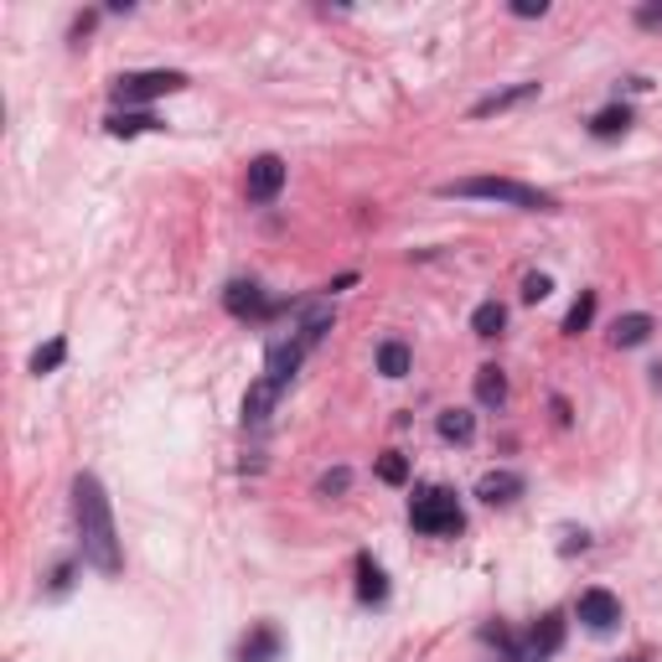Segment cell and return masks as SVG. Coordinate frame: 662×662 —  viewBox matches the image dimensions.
I'll list each match as a JSON object with an SVG mask.
<instances>
[{
    "label": "cell",
    "instance_id": "cell-5",
    "mask_svg": "<svg viewBox=\"0 0 662 662\" xmlns=\"http://www.w3.org/2000/svg\"><path fill=\"white\" fill-rule=\"evenodd\" d=\"M285 187V161L280 156H254L249 161V176H244V192L249 203H275Z\"/></svg>",
    "mask_w": 662,
    "mask_h": 662
},
{
    "label": "cell",
    "instance_id": "cell-10",
    "mask_svg": "<svg viewBox=\"0 0 662 662\" xmlns=\"http://www.w3.org/2000/svg\"><path fill=\"white\" fill-rule=\"evenodd\" d=\"M559 647H565V616L549 611V616H544V621L534 627V637H528V652H534V662H538V658H554Z\"/></svg>",
    "mask_w": 662,
    "mask_h": 662
},
{
    "label": "cell",
    "instance_id": "cell-28",
    "mask_svg": "<svg viewBox=\"0 0 662 662\" xmlns=\"http://www.w3.org/2000/svg\"><path fill=\"white\" fill-rule=\"evenodd\" d=\"M549 6L544 0H513V17H544Z\"/></svg>",
    "mask_w": 662,
    "mask_h": 662
},
{
    "label": "cell",
    "instance_id": "cell-26",
    "mask_svg": "<svg viewBox=\"0 0 662 662\" xmlns=\"http://www.w3.org/2000/svg\"><path fill=\"white\" fill-rule=\"evenodd\" d=\"M379 476L389 482V487H404V482H410V461L399 456V451H389V456L379 461Z\"/></svg>",
    "mask_w": 662,
    "mask_h": 662
},
{
    "label": "cell",
    "instance_id": "cell-23",
    "mask_svg": "<svg viewBox=\"0 0 662 662\" xmlns=\"http://www.w3.org/2000/svg\"><path fill=\"white\" fill-rule=\"evenodd\" d=\"M472 430H476V420L466 410H445L441 414V435H445V441H472Z\"/></svg>",
    "mask_w": 662,
    "mask_h": 662
},
{
    "label": "cell",
    "instance_id": "cell-8",
    "mask_svg": "<svg viewBox=\"0 0 662 662\" xmlns=\"http://www.w3.org/2000/svg\"><path fill=\"white\" fill-rule=\"evenodd\" d=\"M280 394H285V389H280L275 379H259V383H254L249 394H244V425H265L269 414H275V404H280Z\"/></svg>",
    "mask_w": 662,
    "mask_h": 662
},
{
    "label": "cell",
    "instance_id": "cell-3",
    "mask_svg": "<svg viewBox=\"0 0 662 662\" xmlns=\"http://www.w3.org/2000/svg\"><path fill=\"white\" fill-rule=\"evenodd\" d=\"M410 523L420 528V534H461V507H456V492H445V487H425V492H414V503H410Z\"/></svg>",
    "mask_w": 662,
    "mask_h": 662
},
{
    "label": "cell",
    "instance_id": "cell-31",
    "mask_svg": "<svg viewBox=\"0 0 662 662\" xmlns=\"http://www.w3.org/2000/svg\"><path fill=\"white\" fill-rule=\"evenodd\" d=\"M631 662H642V658H631Z\"/></svg>",
    "mask_w": 662,
    "mask_h": 662
},
{
    "label": "cell",
    "instance_id": "cell-11",
    "mask_svg": "<svg viewBox=\"0 0 662 662\" xmlns=\"http://www.w3.org/2000/svg\"><path fill=\"white\" fill-rule=\"evenodd\" d=\"M476 497L482 503H513V497H523V476L518 472H487L482 482H476Z\"/></svg>",
    "mask_w": 662,
    "mask_h": 662
},
{
    "label": "cell",
    "instance_id": "cell-27",
    "mask_svg": "<svg viewBox=\"0 0 662 662\" xmlns=\"http://www.w3.org/2000/svg\"><path fill=\"white\" fill-rule=\"evenodd\" d=\"M549 290H554L549 275H528V280H523V300H544Z\"/></svg>",
    "mask_w": 662,
    "mask_h": 662
},
{
    "label": "cell",
    "instance_id": "cell-15",
    "mask_svg": "<svg viewBox=\"0 0 662 662\" xmlns=\"http://www.w3.org/2000/svg\"><path fill=\"white\" fill-rule=\"evenodd\" d=\"M358 596H363L368 606H379V600L389 596V580H383V569L373 565L368 554H363V559H358Z\"/></svg>",
    "mask_w": 662,
    "mask_h": 662
},
{
    "label": "cell",
    "instance_id": "cell-19",
    "mask_svg": "<svg viewBox=\"0 0 662 662\" xmlns=\"http://www.w3.org/2000/svg\"><path fill=\"white\" fill-rule=\"evenodd\" d=\"M331 327V306H306V311H300V342H306V348H316V342H321V331Z\"/></svg>",
    "mask_w": 662,
    "mask_h": 662
},
{
    "label": "cell",
    "instance_id": "cell-13",
    "mask_svg": "<svg viewBox=\"0 0 662 662\" xmlns=\"http://www.w3.org/2000/svg\"><path fill=\"white\" fill-rule=\"evenodd\" d=\"M647 337H652V316H642V311L621 316V321L611 327V342H616V348H642Z\"/></svg>",
    "mask_w": 662,
    "mask_h": 662
},
{
    "label": "cell",
    "instance_id": "cell-7",
    "mask_svg": "<svg viewBox=\"0 0 662 662\" xmlns=\"http://www.w3.org/2000/svg\"><path fill=\"white\" fill-rule=\"evenodd\" d=\"M223 306H228L234 316H244V321H265V316H275V306H269L265 290H259L254 280H234V285H228Z\"/></svg>",
    "mask_w": 662,
    "mask_h": 662
},
{
    "label": "cell",
    "instance_id": "cell-30",
    "mask_svg": "<svg viewBox=\"0 0 662 662\" xmlns=\"http://www.w3.org/2000/svg\"><path fill=\"white\" fill-rule=\"evenodd\" d=\"M637 21H642V27H658V21H662V6H647V11H642Z\"/></svg>",
    "mask_w": 662,
    "mask_h": 662
},
{
    "label": "cell",
    "instance_id": "cell-4",
    "mask_svg": "<svg viewBox=\"0 0 662 662\" xmlns=\"http://www.w3.org/2000/svg\"><path fill=\"white\" fill-rule=\"evenodd\" d=\"M176 89H187V73H176V68H151V73H120L114 79L120 104H151V99L176 94Z\"/></svg>",
    "mask_w": 662,
    "mask_h": 662
},
{
    "label": "cell",
    "instance_id": "cell-17",
    "mask_svg": "<svg viewBox=\"0 0 662 662\" xmlns=\"http://www.w3.org/2000/svg\"><path fill=\"white\" fill-rule=\"evenodd\" d=\"M627 125H631V110H627V104H611V110H600L596 120H590V135L616 141V135H627Z\"/></svg>",
    "mask_w": 662,
    "mask_h": 662
},
{
    "label": "cell",
    "instance_id": "cell-24",
    "mask_svg": "<svg viewBox=\"0 0 662 662\" xmlns=\"http://www.w3.org/2000/svg\"><path fill=\"white\" fill-rule=\"evenodd\" d=\"M63 358H68V342H63V337H52L48 348H37L32 373H52V368H63Z\"/></svg>",
    "mask_w": 662,
    "mask_h": 662
},
{
    "label": "cell",
    "instance_id": "cell-22",
    "mask_svg": "<svg viewBox=\"0 0 662 662\" xmlns=\"http://www.w3.org/2000/svg\"><path fill=\"white\" fill-rule=\"evenodd\" d=\"M503 327H507V311L497 306V300H487V306H476V316H472V331H476V337H497Z\"/></svg>",
    "mask_w": 662,
    "mask_h": 662
},
{
    "label": "cell",
    "instance_id": "cell-6",
    "mask_svg": "<svg viewBox=\"0 0 662 662\" xmlns=\"http://www.w3.org/2000/svg\"><path fill=\"white\" fill-rule=\"evenodd\" d=\"M580 621L606 637V631H616V621H621V600H616L611 590H585L580 596Z\"/></svg>",
    "mask_w": 662,
    "mask_h": 662
},
{
    "label": "cell",
    "instance_id": "cell-25",
    "mask_svg": "<svg viewBox=\"0 0 662 662\" xmlns=\"http://www.w3.org/2000/svg\"><path fill=\"white\" fill-rule=\"evenodd\" d=\"M487 642L503 647V658H507V662H534V652H528L523 642H513V631H503V627H487Z\"/></svg>",
    "mask_w": 662,
    "mask_h": 662
},
{
    "label": "cell",
    "instance_id": "cell-18",
    "mask_svg": "<svg viewBox=\"0 0 662 662\" xmlns=\"http://www.w3.org/2000/svg\"><path fill=\"white\" fill-rule=\"evenodd\" d=\"M476 399H482V404H487V410H497V404H503L507 399V379H503V368H482V373H476Z\"/></svg>",
    "mask_w": 662,
    "mask_h": 662
},
{
    "label": "cell",
    "instance_id": "cell-21",
    "mask_svg": "<svg viewBox=\"0 0 662 662\" xmlns=\"http://www.w3.org/2000/svg\"><path fill=\"white\" fill-rule=\"evenodd\" d=\"M590 321H596V290H580V300H575L569 316H565V331H569V337H580Z\"/></svg>",
    "mask_w": 662,
    "mask_h": 662
},
{
    "label": "cell",
    "instance_id": "cell-29",
    "mask_svg": "<svg viewBox=\"0 0 662 662\" xmlns=\"http://www.w3.org/2000/svg\"><path fill=\"white\" fill-rule=\"evenodd\" d=\"M348 482H352L348 472H331V476H321V492H327V497L331 492H348Z\"/></svg>",
    "mask_w": 662,
    "mask_h": 662
},
{
    "label": "cell",
    "instance_id": "cell-20",
    "mask_svg": "<svg viewBox=\"0 0 662 662\" xmlns=\"http://www.w3.org/2000/svg\"><path fill=\"white\" fill-rule=\"evenodd\" d=\"M379 373L383 379H404V373H410V348H404V342H383L379 348Z\"/></svg>",
    "mask_w": 662,
    "mask_h": 662
},
{
    "label": "cell",
    "instance_id": "cell-9",
    "mask_svg": "<svg viewBox=\"0 0 662 662\" xmlns=\"http://www.w3.org/2000/svg\"><path fill=\"white\" fill-rule=\"evenodd\" d=\"M306 342H300V337H290V342H275V348H269V373L265 379H275L285 389V383L296 379V368H300V358H306Z\"/></svg>",
    "mask_w": 662,
    "mask_h": 662
},
{
    "label": "cell",
    "instance_id": "cell-2",
    "mask_svg": "<svg viewBox=\"0 0 662 662\" xmlns=\"http://www.w3.org/2000/svg\"><path fill=\"white\" fill-rule=\"evenodd\" d=\"M441 197H482V203H507L523 213H559L554 192H538L528 182H513V176H461V182H445Z\"/></svg>",
    "mask_w": 662,
    "mask_h": 662
},
{
    "label": "cell",
    "instance_id": "cell-14",
    "mask_svg": "<svg viewBox=\"0 0 662 662\" xmlns=\"http://www.w3.org/2000/svg\"><path fill=\"white\" fill-rule=\"evenodd\" d=\"M104 130H110L114 141H130V135H145V130H161V125H156V114L125 110V114H110V120H104Z\"/></svg>",
    "mask_w": 662,
    "mask_h": 662
},
{
    "label": "cell",
    "instance_id": "cell-16",
    "mask_svg": "<svg viewBox=\"0 0 662 662\" xmlns=\"http://www.w3.org/2000/svg\"><path fill=\"white\" fill-rule=\"evenodd\" d=\"M538 94V83H518V89H507V94H492V99H482L476 104V120H487V114H503V110H513V104H523V99H534Z\"/></svg>",
    "mask_w": 662,
    "mask_h": 662
},
{
    "label": "cell",
    "instance_id": "cell-12",
    "mask_svg": "<svg viewBox=\"0 0 662 662\" xmlns=\"http://www.w3.org/2000/svg\"><path fill=\"white\" fill-rule=\"evenodd\" d=\"M280 658V631L275 627H254L238 647V662H275Z\"/></svg>",
    "mask_w": 662,
    "mask_h": 662
},
{
    "label": "cell",
    "instance_id": "cell-1",
    "mask_svg": "<svg viewBox=\"0 0 662 662\" xmlns=\"http://www.w3.org/2000/svg\"><path fill=\"white\" fill-rule=\"evenodd\" d=\"M73 518H79L83 565H94L99 575H120V569H125V554H120V534H114V507L94 472H83L79 482H73Z\"/></svg>",
    "mask_w": 662,
    "mask_h": 662
}]
</instances>
